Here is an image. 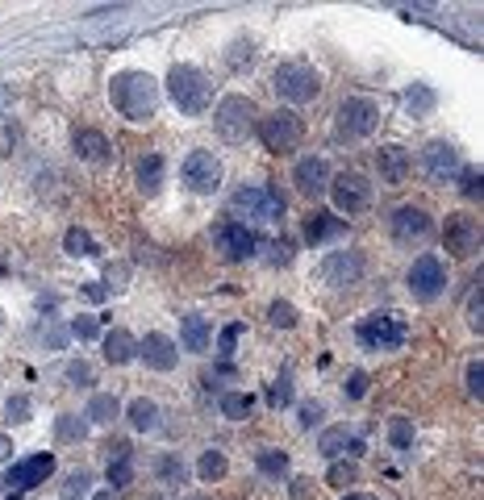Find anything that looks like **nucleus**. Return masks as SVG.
Segmentation results:
<instances>
[{"label": "nucleus", "instance_id": "7", "mask_svg": "<svg viewBox=\"0 0 484 500\" xmlns=\"http://www.w3.org/2000/svg\"><path fill=\"white\" fill-rule=\"evenodd\" d=\"M272 88H276L289 105H309L321 92V75L309 63H280L272 71Z\"/></svg>", "mask_w": 484, "mask_h": 500}, {"label": "nucleus", "instance_id": "35", "mask_svg": "<svg viewBox=\"0 0 484 500\" xmlns=\"http://www.w3.org/2000/svg\"><path fill=\"white\" fill-rule=\"evenodd\" d=\"M267 405L272 409H289L292 405V379L289 376H280L267 384Z\"/></svg>", "mask_w": 484, "mask_h": 500}, {"label": "nucleus", "instance_id": "49", "mask_svg": "<svg viewBox=\"0 0 484 500\" xmlns=\"http://www.w3.org/2000/svg\"><path fill=\"white\" fill-rule=\"evenodd\" d=\"M468 393L480 396L484 393V363L476 359V363H468Z\"/></svg>", "mask_w": 484, "mask_h": 500}, {"label": "nucleus", "instance_id": "54", "mask_svg": "<svg viewBox=\"0 0 484 500\" xmlns=\"http://www.w3.org/2000/svg\"><path fill=\"white\" fill-rule=\"evenodd\" d=\"M292 500H309V480H292Z\"/></svg>", "mask_w": 484, "mask_h": 500}, {"label": "nucleus", "instance_id": "3", "mask_svg": "<svg viewBox=\"0 0 484 500\" xmlns=\"http://www.w3.org/2000/svg\"><path fill=\"white\" fill-rule=\"evenodd\" d=\"M230 217H238V226H272L284 217V196L276 188H259V184H250V188H238L230 196Z\"/></svg>", "mask_w": 484, "mask_h": 500}, {"label": "nucleus", "instance_id": "15", "mask_svg": "<svg viewBox=\"0 0 484 500\" xmlns=\"http://www.w3.org/2000/svg\"><path fill=\"white\" fill-rule=\"evenodd\" d=\"M218 246H222V255L230 258V263H242V258H250L255 250H259V238L250 234V226H238V221H226V226H218Z\"/></svg>", "mask_w": 484, "mask_h": 500}, {"label": "nucleus", "instance_id": "39", "mask_svg": "<svg viewBox=\"0 0 484 500\" xmlns=\"http://www.w3.org/2000/svg\"><path fill=\"white\" fill-rule=\"evenodd\" d=\"M17 142H21V125L13 117H0V155H13Z\"/></svg>", "mask_w": 484, "mask_h": 500}, {"label": "nucleus", "instance_id": "6", "mask_svg": "<svg viewBox=\"0 0 484 500\" xmlns=\"http://www.w3.org/2000/svg\"><path fill=\"white\" fill-rule=\"evenodd\" d=\"M405 317L401 313H368L360 321V329H355V338H360V346H368V351H397L405 342Z\"/></svg>", "mask_w": 484, "mask_h": 500}, {"label": "nucleus", "instance_id": "47", "mask_svg": "<svg viewBox=\"0 0 484 500\" xmlns=\"http://www.w3.org/2000/svg\"><path fill=\"white\" fill-rule=\"evenodd\" d=\"M105 275H109V292H122L125 280H130V267H125V263H109Z\"/></svg>", "mask_w": 484, "mask_h": 500}, {"label": "nucleus", "instance_id": "26", "mask_svg": "<svg viewBox=\"0 0 484 500\" xmlns=\"http://www.w3.org/2000/svg\"><path fill=\"white\" fill-rule=\"evenodd\" d=\"M83 417L97 421V425H109V421L122 417V405H117V396H113V393H100V396H92V401H88Z\"/></svg>", "mask_w": 484, "mask_h": 500}, {"label": "nucleus", "instance_id": "30", "mask_svg": "<svg viewBox=\"0 0 484 500\" xmlns=\"http://www.w3.org/2000/svg\"><path fill=\"white\" fill-rule=\"evenodd\" d=\"M250 409H255V396H250V393H226L222 396V413L230 421H247Z\"/></svg>", "mask_w": 484, "mask_h": 500}, {"label": "nucleus", "instance_id": "37", "mask_svg": "<svg viewBox=\"0 0 484 500\" xmlns=\"http://www.w3.org/2000/svg\"><path fill=\"white\" fill-rule=\"evenodd\" d=\"M259 472L263 475H284L289 472V455H284V450H259Z\"/></svg>", "mask_w": 484, "mask_h": 500}, {"label": "nucleus", "instance_id": "32", "mask_svg": "<svg viewBox=\"0 0 484 500\" xmlns=\"http://www.w3.org/2000/svg\"><path fill=\"white\" fill-rule=\"evenodd\" d=\"M55 433H59V442H80L83 433H88V421H80L75 413H63L55 421Z\"/></svg>", "mask_w": 484, "mask_h": 500}, {"label": "nucleus", "instance_id": "56", "mask_svg": "<svg viewBox=\"0 0 484 500\" xmlns=\"http://www.w3.org/2000/svg\"><path fill=\"white\" fill-rule=\"evenodd\" d=\"M9 455H13V442H9V438H4V433H0V463L9 459Z\"/></svg>", "mask_w": 484, "mask_h": 500}, {"label": "nucleus", "instance_id": "14", "mask_svg": "<svg viewBox=\"0 0 484 500\" xmlns=\"http://www.w3.org/2000/svg\"><path fill=\"white\" fill-rule=\"evenodd\" d=\"M360 275H363V255L360 250H334V255L321 263V280L334 284V288L360 284Z\"/></svg>", "mask_w": 484, "mask_h": 500}, {"label": "nucleus", "instance_id": "43", "mask_svg": "<svg viewBox=\"0 0 484 500\" xmlns=\"http://www.w3.org/2000/svg\"><path fill=\"white\" fill-rule=\"evenodd\" d=\"M326 484H334V488L355 484V463H334L330 475H326Z\"/></svg>", "mask_w": 484, "mask_h": 500}, {"label": "nucleus", "instance_id": "4", "mask_svg": "<svg viewBox=\"0 0 484 500\" xmlns=\"http://www.w3.org/2000/svg\"><path fill=\"white\" fill-rule=\"evenodd\" d=\"M255 122H259V108H255V100H247V96H226V100H218V108H213V125H218V134H222L226 142H247V138L255 134Z\"/></svg>", "mask_w": 484, "mask_h": 500}, {"label": "nucleus", "instance_id": "48", "mask_svg": "<svg viewBox=\"0 0 484 500\" xmlns=\"http://www.w3.org/2000/svg\"><path fill=\"white\" fill-rule=\"evenodd\" d=\"M459 179H464V196H480L484 176L476 171V167H464V171H459Z\"/></svg>", "mask_w": 484, "mask_h": 500}, {"label": "nucleus", "instance_id": "21", "mask_svg": "<svg viewBox=\"0 0 484 500\" xmlns=\"http://www.w3.org/2000/svg\"><path fill=\"white\" fill-rule=\"evenodd\" d=\"M409 150L405 147H385L380 155H376V167H380V179L385 184H405V176H409Z\"/></svg>", "mask_w": 484, "mask_h": 500}, {"label": "nucleus", "instance_id": "11", "mask_svg": "<svg viewBox=\"0 0 484 500\" xmlns=\"http://www.w3.org/2000/svg\"><path fill=\"white\" fill-rule=\"evenodd\" d=\"M184 184L193 192H201V196L218 192V184H222V163H218V155L213 150H193L184 159Z\"/></svg>", "mask_w": 484, "mask_h": 500}, {"label": "nucleus", "instance_id": "18", "mask_svg": "<svg viewBox=\"0 0 484 500\" xmlns=\"http://www.w3.org/2000/svg\"><path fill=\"white\" fill-rule=\"evenodd\" d=\"M139 354H142V363L151 367V371H171L176 359H180L176 342L167 338V334H147V338L139 342Z\"/></svg>", "mask_w": 484, "mask_h": 500}, {"label": "nucleus", "instance_id": "45", "mask_svg": "<svg viewBox=\"0 0 484 500\" xmlns=\"http://www.w3.org/2000/svg\"><path fill=\"white\" fill-rule=\"evenodd\" d=\"M4 413H9L13 421H29V396H26V393L9 396V405H4Z\"/></svg>", "mask_w": 484, "mask_h": 500}, {"label": "nucleus", "instance_id": "10", "mask_svg": "<svg viewBox=\"0 0 484 500\" xmlns=\"http://www.w3.org/2000/svg\"><path fill=\"white\" fill-rule=\"evenodd\" d=\"M409 292H414L417 300H434L439 292H443L447 284V267H443V258L439 255H422L414 258V267H409Z\"/></svg>", "mask_w": 484, "mask_h": 500}, {"label": "nucleus", "instance_id": "20", "mask_svg": "<svg viewBox=\"0 0 484 500\" xmlns=\"http://www.w3.org/2000/svg\"><path fill=\"white\" fill-rule=\"evenodd\" d=\"M318 450L326 459H343V455H360L363 442H360V430L351 425H330V430L318 438Z\"/></svg>", "mask_w": 484, "mask_h": 500}, {"label": "nucleus", "instance_id": "27", "mask_svg": "<svg viewBox=\"0 0 484 500\" xmlns=\"http://www.w3.org/2000/svg\"><path fill=\"white\" fill-rule=\"evenodd\" d=\"M130 425H134L139 433L159 430V405H155V401H147V396L130 401Z\"/></svg>", "mask_w": 484, "mask_h": 500}, {"label": "nucleus", "instance_id": "57", "mask_svg": "<svg viewBox=\"0 0 484 500\" xmlns=\"http://www.w3.org/2000/svg\"><path fill=\"white\" fill-rule=\"evenodd\" d=\"M343 500H376V496H368V492H346Z\"/></svg>", "mask_w": 484, "mask_h": 500}, {"label": "nucleus", "instance_id": "12", "mask_svg": "<svg viewBox=\"0 0 484 500\" xmlns=\"http://www.w3.org/2000/svg\"><path fill=\"white\" fill-rule=\"evenodd\" d=\"M443 242H447V250H451L456 258L476 255V250H480V226H476V217H468V213L447 217Z\"/></svg>", "mask_w": 484, "mask_h": 500}, {"label": "nucleus", "instance_id": "40", "mask_svg": "<svg viewBox=\"0 0 484 500\" xmlns=\"http://www.w3.org/2000/svg\"><path fill=\"white\" fill-rule=\"evenodd\" d=\"M388 438H393V447L405 450L409 442H414V425H409V417H393V425H388Z\"/></svg>", "mask_w": 484, "mask_h": 500}, {"label": "nucleus", "instance_id": "55", "mask_svg": "<svg viewBox=\"0 0 484 500\" xmlns=\"http://www.w3.org/2000/svg\"><path fill=\"white\" fill-rule=\"evenodd\" d=\"M318 417H321V409H318V405H305V409H301V425H313Z\"/></svg>", "mask_w": 484, "mask_h": 500}, {"label": "nucleus", "instance_id": "52", "mask_svg": "<svg viewBox=\"0 0 484 500\" xmlns=\"http://www.w3.org/2000/svg\"><path fill=\"white\" fill-rule=\"evenodd\" d=\"M67 379H75V384H92V367H88V363L80 359V363H71V367H67Z\"/></svg>", "mask_w": 484, "mask_h": 500}, {"label": "nucleus", "instance_id": "2", "mask_svg": "<svg viewBox=\"0 0 484 500\" xmlns=\"http://www.w3.org/2000/svg\"><path fill=\"white\" fill-rule=\"evenodd\" d=\"M167 92H171V100H176L180 113H193V117L213 105V80H209L201 67H193V63H176V67H171Z\"/></svg>", "mask_w": 484, "mask_h": 500}, {"label": "nucleus", "instance_id": "51", "mask_svg": "<svg viewBox=\"0 0 484 500\" xmlns=\"http://www.w3.org/2000/svg\"><path fill=\"white\" fill-rule=\"evenodd\" d=\"M159 475H163V480H171V484H180L184 480V467L176 459H159Z\"/></svg>", "mask_w": 484, "mask_h": 500}, {"label": "nucleus", "instance_id": "17", "mask_svg": "<svg viewBox=\"0 0 484 500\" xmlns=\"http://www.w3.org/2000/svg\"><path fill=\"white\" fill-rule=\"evenodd\" d=\"M422 159H426V176L439 179V184H447V179H456L459 171H464V163H459V150L451 147V142H430Z\"/></svg>", "mask_w": 484, "mask_h": 500}, {"label": "nucleus", "instance_id": "24", "mask_svg": "<svg viewBox=\"0 0 484 500\" xmlns=\"http://www.w3.org/2000/svg\"><path fill=\"white\" fill-rule=\"evenodd\" d=\"M75 150H80V159L100 163V159H109V138L100 134V130H75Z\"/></svg>", "mask_w": 484, "mask_h": 500}, {"label": "nucleus", "instance_id": "13", "mask_svg": "<svg viewBox=\"0 0 484 500\" xmlns=\"http://www.w3.org/2000/svg\"><path fill=\"white\" fill-rule=\"evenodd\" d=\"M51 475H55V455H29V459L9 467V488L13 492H29V488L46 484Z\"/></svg>", "mask_w": 484, "mask_h": 500}, {"label": "nucleus", "instance_id": "5", "mask_svg": "<svg viewBox=\"0 0 484 500\" xmlns=\"http://www.w3.org/2000/svg\"><path fill=\"white\" fill-rule=\"evenodd\" d=\"M255 130H259V142L272 155H289V150L301 147L305 138V125L297 113H289V108H276V113H267V117H259L255 122Z\"/></svg>", "mask_w": 484, "mask_h": 500}, {"label": "nucleus", "instance_id": "44", "mask_svg": "<svg viewBox=\"0 0 484 500\" xmlns=\"http://www.w3.org/2000/svg\"><path fill=\"white\" fill-rule=\"evenodd\" d=\"M238 338H242V321H234V325H226L222 334H218V351H222V354H234V346H238Z\"/></svg>", "mask_w": 484, "mask_h": 500}, {"label": "nucleus", "instance_id": "38", "mask_svg": "<svg viewBox=\"0 0 484 500\" xmlns=\"http://www.w3.org/2000/svg\"><path fill=\"white\" fill-rule=\"evenodd\" d=\"M267 321L276 325V329H292V325H297V309H292L289 300H276V305L267 309Z\"/></svg>", "mask_w": 484, "mask_h": 500}, {"label": "nucleus", "instance_id": "22", "mask_svg": "<svg viewBox=\"0 0 484 500\" xmlns=\"http://www.w3.org/2000/svg\"><path fill=\"white\" fill-rule=\"evenodd\" d=\"M105 359L109 363H130V359H139V338L130 334V329H109L105 334Z\"/></svg>", "mask_w": 484, "mask_h": 500}, {"label": "nucleus", "instance_id": "33", "mask_svg": "<svg viewBox=\"0 0 484 500\" xmlns=\"http://www.w3.org/2000/svg\"><path fill=\"white\" fill-rule=\"evenodd\" d=\"M405 108H409L414 117H422V113H430V108H434V92H430L426 83H414V88L405 92Z\"/></svg>", "mask_w": 484, "mask_h": 500}, {"label": "nucleus", "instance_id": "42", "mask_svg": "<svg viewBox=\"0 0 484 500\" xmlns=\"http://www.w3.org/2000/svg\"><path fill=\"white\" fill-rule=\"evenodd\" d=\"M38 338L46 342L51 351H63V342H67V329H63V325H55V321H46V325L38 329Z\"/></svg>", "mask_w": 484, "mask_h": 500}, {"label": "nucleus", "instance_id": "31", "mask_svg": "<svg viewBox=\"0 0 484 500\" xmlns=\"http://www.w3.org/2000/svg\"><path fill=\"white\" fill-rule=\"evenodd\" d=\"M63 246H67V255H75V258H92V255H100L97 250V242H92V234L88 230H67V238H63Z\"/></svg>", "mask_w": 484, "mask_h": 500}, {"label": "nucleus", "instance_id": "53", "mask_svg": "<svg viewBox=\"0 0 484 500\" xmlns=\"http://www.w3.org/2000/svg\"><path fill=\"white\" fill-rule=\"evenodd\" d=\"M80 297H83V300H105V297H109V288H100V284H83V288H80Z\"/></svg>", "mask_w": 484, "mask_h": 500}, {"label": "nucleus", "instance_id": "23", "mask_svg": "<svg viewBox=\"0 0 484 500\" xmlns=\"http://www.w3.org/2000/svg\"><path fill=\"white\" fill-rule=\"evenodd\" d=\"M346 230V221L343 217H334V213H313L309 221H305V242H330V238H338V234Z\"/></svg>", "mask_w": 484, "mask_h": 500}, {"label": "nucleus", "instance_id": "8", "mask_svg": "<svg viewBox=\"0 0 484 500\" xmlns=\"http://www.w3.org/2000/svg\"><path fill=\"white\" fill-rule=\"evenodd\" d=\"M380 125V108L368 96H346L338 105V138H368Z\"/></svg>", "mask_w": 484, "mask_h": 500}, {"label": "nucleus", "instance_id": "36", "mask_svg": "<svg viewBox=\"0 0 484 500\" xmlns=\"http://www.w3.org/2000/svg\"><path fill=\"white\" fill-rule=\"evenodd\" d=\"M226 63H230V71H247L255 63V42H234L230 54H226Z\"/></svg>", "mask_w": 484, "mask_h": 500}, {"label": "nucleus", "instance_id": "19", "mask_svg": "<svg viewBox=\"0 0 484 500\" xmlns=\"http://www.w3.org/2000/svg\"><path fill=\"white\" fill-rule=\"evenodd\" d=\"M292 179H297V188L305 192V196H321V192L330 188V163L326 159H301L297 163V171H292Z\"/></svg>", "mask_w": 484, "mask_h": 500}, {"label": "nucleus", "instance_id": "9", "mask_svg": "<svg viewBox=\"0 0 484 500\" xmlns=\"http://www.w3.org/2000/svg\"><path fill=\"white\" fill-rule=\"evenodd\" d=\"M330 196H334V209L338 213H363L372 204V184L360 176V171H343L338 179H330Z\"/></svg>", "mask_w": 484, "mask_h": 500}, {"label": "nucleus", "instance_id": "46", "mask_svg": "<svg viewBox=\"0 0 484 500\" xmlns=\"http://www.w3.org/2000/svg\"><path fill=\"white\" fill-rule=\"evenodd\" d=\"M83 492H88V475L75 472L67 480V488H63V496H59V500H83Z\"/></svg>", "mask_w": 484, "mask_h": 500}, {"label": "nucleus", "instance_id": "50", "mask_svg": "<svg viewBox=\"0 0 484 500\" xmlns=\"http://www.w3.org/2000/svg\"><path fill=\"white\" fill-rule=\"evenodd\" d=\"M346 396H351V401H363V396H368V376H363V371H355V376H351Z\"/></svg>", "mask_w": 484, "mask_h": 500}, {"label": "nucleus", "instance_id": "41", "mask_svg": "<svg viewBox=\"0 0 484 500\" xmlns=\"http://www.w3.org/2000/svg\"><path fill=\"white\" fill-rule=\"evenodd\" d=\"M71 334L80 342H92L100 334V317H75V321H71Z\"/></svg>", "mask_w": 484, "mask_h": 500}, {"label": "nucleus", "instance_id": "16", "mask_svg": "<svg viewBox=\"0 0 484 500\" xmlns=\"http://www.w3.org/2000/svg\"><path fill=\"white\" fill-rule=\"evenodd\" d=\"M430 213L426 209H417V204H401L397 213H393V238L397 242H426L430 238Z\"/></svg>", "mask_w": 484, "mask_h": 500}, {"label": "nucleus", "instance_id": "28", "mask_svg": "<svg viewBox=\"0 0 484 500\" xmlns=\"http://www.w3.org/2000/svg\"><path fill=\"white\" fill-rule=\"evenodd\" d=\"M139 188L147 192V196H155V192L163 188V159H159V155H147V159L139 163Z\"/></svg>", "mask_w": 484, "mask_h": 500}, {"label": "nucleus", "instance_id": "25", "mask_svg": "<svg viewBox=\"0 0 484 500\" xmlns=\"http://www.w3.org/2000/svg\"><path fill=\"white\" fill-rule=\"evenodd\" d=\"M180 338H184V351H209V321L205 317H196V313H188L184 317V329H180Z\"/></svg>", "mask_w": 484, "mask_h": 500}, {"label": "nucleus", "instance_id": "29", "mask_svg": "<svg viewBox=\"0 0 484 500\" xmlns=\"http://www.w3.org/2000/svg\"><path fill=\"white\" fill-rule=\"evenodd\" d=\"M130 480H134V455H130V447H117L109 459V484L122 488V484H130Z\"/></svg>", "mask_w": 484, "mask_h": 500}, {"label": "nucleus", "instance_id": "34", "mask_svg": "<svg viewBox=\"0 0 484 500\" xmlns=\"http://www.w3.org/2000/svg\"><path fill=\"white\" fill-rule=\"evenodd\" d=\"M196 472H201V480H209V484H213V480H222L226 475V455L222 450H205L201 463H196Z\"/></svg>", "mask_w": 484, "mask_h": 500}, {"label": "nucleus", "instance_id": "58", "mask_svg": "<svg viewBox=\"0 0 484 500\" xmlns=\"http://www.w3.org/2000/svg\"><path fill=\"white\" fill-rule=\"evenodd\" d=\"M92 500H117V496H113V488H105V492H97Z\"/></svg>", "mask_w": 484, "mask_h": 500}, {"label": "nucleus", "instance_id": "1", "mask_svg": "<svg viewBox=\"0 0 484 500\" xmlns=\"http://www.w3.org/2000/svg\"><path fill=\"white\" fill-rule=\"evenodd\" d=\"M109 100L113 108L130 117V122H147L159 113V83L147 71H122L109 80Z\"/></svg>", "mask_w": 484, "mask_h": 500}]
</instances>
